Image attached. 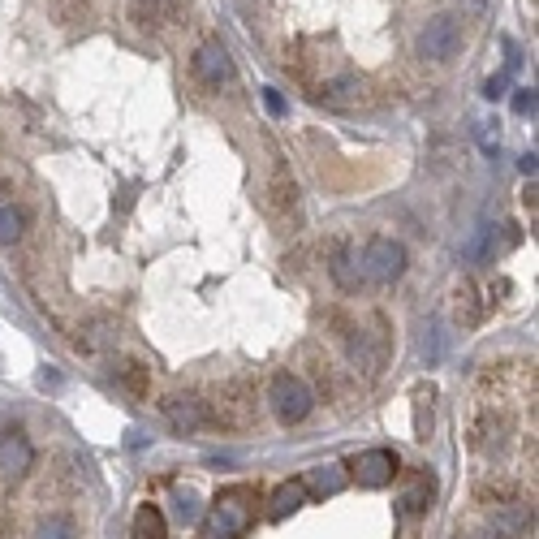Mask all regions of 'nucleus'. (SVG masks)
I'll list each match as a JSON object with an SVG mask.
<instances>
[{
	"instance_id": "obj_9",
	"label": "nucleus",
	"mask_w": 539,
	"mask_h": 539,
	"mask_svg": "<svg viewBox=\"0 0 539 539\" xmlns=\"http://www.w3.org/2000/svg\"><path fill=\"white\" fill-rule=\"evenodd\" d=\"M527 527H531V514L522 505H492L488 509L492 539H518V535H527Z\"/></svg>"
},
{
	"instance_id": "obj_21",
	"label": "nucleus",
	"mask_w": 539,
	"mask_h": 539,
	"mask_svg": "<svg viewBox=\"0 0 539 539\" xmlns=\"http://www.w3.org/2000/svg\"><path fill=\"white\" fill-rule=\"evenodd\" d=\"M35 539H78V531H74V522H69V518L52 514V518H44L35 527Z\"/></svg>"
},
{
	"instance_id": "obj_5",
	"label": "nucleus",
	"mask_w": 539,
	"mask_h": 539,
	"mask_svg": "<svg viewBox=\"0 0 539 539\" xmlns=\"http://www.w3.org/2000/svg\"><path fill=\"white\" fill-rule=\"evenodd\" d=\"M350 475L358 479V488H384V483H393V475H397V453H389V449L358 453L350 462Z\"/></svg>"
},
{
	"instance_id": "obj_3",
	"label": "nucleus",
	"mask_w": 539,
	"mask_h": 539,
	"mask_svg": "<svg viewBox=\"0 0 539 539\" xmlns=\"http://www.w3.org/2000/svg\"><path fill=\"white\" fill-rule=\"evenodd\" d=\"M268 402H272V410H276V419H281V423H302L311 414L315 397H311V389L298 376L281 371V376L272 380V389H268Z\"/></svg>"
},
{
	"instance_id": "obj_2",
	"label": "nucleus",
	"mask_w": 539,
	"mask_h": 539,
	"mask_svg": "<svg viewBox=\"0 0 539 539\" xmlns=\"http://www.w3.org/2000/svg\"><path fill=\"white\" fill-rule=\"evenodd\" d=\"M406 272V251L393 238H376L363 251V281L367 285H393Z\"/></svg>"
},
{
	"instance_id": "obj_26",
	"label": "nucleus",
	"mask_w": 539,
	"mask_h": 539,
	"mask_svg": "<svg viewBox=\"0 0 539 539\" xmlns=\"http://www.w3.org/2000/svg\"><path fill=\"white\" fill-rule=\"evenodd\" d=\"M39 384H44V389H57L61 376H57V371H39Z\"/></svg>"
},
{
	"instance_id": "obj_28",
	"label": "nucleus",
	"mask_w": 539,
	"mask_h": 539,
	"mask_svg": "<svg viewBox=\"0 0 539 539\" xmlns=\"http://www.w3.org/2000/svg\"><path fill=\"white\" fill-rule=\"evenodd\" d=\"M147 445V436L143 432H130V440H126V449H143Z\"/></svg>"
},
{
	"instance_id": "obj_22",
	"label": "nucleus",
	"mask_w": 539,
	"mask_h": 539,
	"mask_svg": "<svg viewBox=\"0 0 539 539\" xmlns=\"http://www.w3.org/2000/svg\"><path fill=\"white\" fill-rule=\"evenodd\" d=\"M427 397L432 393H419V402H414V432H419V440H427V432H432V406H427Z\"/></svg>"
},
{
	"instance_id": "obj_17",
	"label": "nucleus",
	"mask_w": 539,
	"mask_h": 539,
	"mask_svg": "<svg viewBox=\"0 0 539 539\" xmlns=\"http://www.w3.org/2000/svg\"><path fill=\"white\" fill-rule=\"evenodd\" d=\"M350 358H354V363L363 367V371H376L384 354H380V345L371 341V333H358V337H350Z\"/></svg>"
},
{
	"instance_id": "obj_15",
	"label": "nucleus",
	"mask_w": 539,
	"mask_h": 539,
	"mask_svg": "<svg viewBox=\"0 0 539 539\" xmlns=\"http://www.w3.org/2000/svg\"><path fill=\"white\" fill-rule=\"evenodd\" d=\"M419 354L427 367H436L440 358H445V328H440V320L432 315V320L423 324V341H419Z\"/></svg>"
},
{
	"instance_id": "obj_4",
	"label": "nucleus",
	"mask_w": 539,
	"mask_h": 539,
	"mask_svg": "<svg viewBox=\"0 0 539 539\" xmlns=\"http://www.w3.org/2000/svg\"><path fill=\"white\" fill-rule=\"evenodd\" d=\"M251 522V505H246V488L225 492L207 514V539H238Z\"/></svg>"
},
{
	"instance_id": "obj_16",
	"label": "nucleus",
	"mask_w": 539,
	"mask_h": 539,
	"mask_svg": "<svg viewBox=\"0 0 539 539\" xmlns=\"http://www.w3.org/2000/svg\"><path fill=\"white\" fill-rule=\"evenodd\" d=\"M358 91H363V87H358V78H354V74H341V78H333V82H324V87H320V100H324V104H354Z\"/></svg>"
},
{
	"instance_id": "obj_25",
	"label": "nucleus",
	"mask_w": 539,
	"mask_h": 539,
	"mask_svg": "<svg viewBox=\"0 0 539 539\" xmlns=\"http://www.w3.org/2000/svg\"><path fill=\"white\" fill-rule=\"evenodd\" d=\"M264 108H268L272 117L285 113V100H281V91H276V87H264Z\"/></svg>"
},
{
	"instance_id": "obj_10",
	"label": "nucleus",
	"mask_w": 539,
	"mask_h": 539,
	"mask_svg": "<svg viewBox=\"0 0 539 539\" xmlns=\"http://www.w3.org/2000/svg\"><path fill=\"white\" fill-rule=\"evenodd\" d=\"M328 272H333V281L341 289H363V255L354 251V246H337L333 259H328Z\"/></svg>"
},
{
	"instance_id": "obj_27",
	"label": "nucleus",
	"mask_w": 539,
	"mask_h": 539,
	"mask_svg": "<svg viewBox=\"0 0 539 539\" xmlns=\"http://www.w3.org/2000/svg\"><path fill=\"white\" fill-rule=\"evenodd\" d=\"M518 169H522V173H527V177H535V151H527V156H522V160H518Z\"/></svg>"
},
{
	"instance_id": "obj_12",
	"label": "nucleus",
	"mask_w": 539,
	"mask_h": 539,
	"mask_svg": "<svg viewBox=\"0 0 539 539\" xmlns=\"http://www.w3.org/2000/svg\"><path fill=\"white\" fill-rule=\"evenodd\" d=\"M345 479H350V475H345V466L328 462V466H315V471L302 479V488H307V496H320V501H324V496H337L345 488Z\"/></svg>"
},
{
	"instance_id": "obj_30",
	"label": "nucleus",
	"mask_w": 539,
	"mask_h": 539,
	"mask_svg": "<svg viewBox=\"0 0 539 539\" xmlns=\"http://www.w3.org/2000/svg\"><path fill=\"white\" fill-rule=\"evenodd\" d=\"M466 539H492V531H475V535H466Z\"/></svg>"
},
{
	"instance_id": "obj_23",
	"label": "nucleus",
	"mask_w": 539,
	"mask_h": 539,
	"mask_svg": "<svg viewBox=\"0 0 539 539\" xmlns=\"http://www.w3.org/2000/svg\"><path fill=\"white\" fill-rule=\"evenodd\" d=\"M514 113H518V117H535V91H531V87L514 91Z\"/></svg>"
},
{
	"instance_id": "obj_13",
	"label": "nucleus",
	"mask_w": 539,
	"mask_h": 539,
	"mask_svg": "<svg viewBox=\"0 0 539 539\" xmlns=\"http://www.w3.org/2000/svg\"><path fill=\"white\" fill-rule=\"evenodd\" d=\"M169 514H173V522L177 527H199L203 522V505H199V492L195 488H173V496H169Z\"/></svg>"
},
{
	"instance_id": "obj_6",
	"label": "nucleus",
	"mask_w": 539,
	"mask_h": 539,
	"mask_svg": "<svg viewBox=\"0 0 539 539\" xmlns=\"http://www.w3.org/2000/svg\"><path fill=\"white\" fill-rule=\"evenodd\" d=\"M31 462H35V449H31V440H26L22 432H9L0 436V479L13 483V479H22L26 471H31Z\"/></svg>"
},
{
	"instance_id": "obj_18",
	"label": "nucleus",
	"mask_w": 539,
	"mask_h": 539,
	"mask_svg": "<svg viewBox=\"0 0 539 539\" xmlns=\"http://www.w3.org/2000/svg\"><path fill=\"white\" fill-rule=\"evenodd\" d=\"M134 539H164V514L156 505H143L134 514Z\"/></svg>"
},
{
	"instance_id": "obj_8",
	"label": "nucleus",
	"mask_w": 539,
	"mask_h": 539,
	"mask_svg": "<svg viewBox=\"0 0 539 539\" xmlns=\"http://www.w3.org/2000/svg\"><path fill=\"white\" fill-rule=\"evenodd\" d=\"M164 419H169L177 432H199V427L207 423V410L199 397H190V393H173V397H164Z\"/></svg>"
},
{
	"instance_id": "obj_29",
	"label": "nucleus",
	"mask_w": 539,
	"mask_h": 539,
	"mask_svg": "<svg viewBox=\"0 0 539 539\" xmlns=\"http://www.w3.org/2000/svg\"><path fill=\"white\" fill-rule=\"evenodd\" d=\"M483 5H488V0H462V9H471V13H479Z\"/></svg>"
},
{
	"instance_id": "obj_7",
	"label": "nucleus",
	"mask_w": 539,
	"mask_h": 539,
	"mask_svg": "<svg viewBox=\"0 0 539 539\" xmlns=\"http://www.w3.org/2000/svg\"><path fill=\"white\" fill-rule=\"evenodd\" d=\"M195 78L203 82V87H212V91L229 87V82H233V61H229V52L220 48V44H203V48L195 52Z\"/></svg>"
},
{
	"instance_id": "obj_1",
	"label": "nucleus",
	"mask_w": 539,
	"mask_h": 539,
	"mask_svg": "<svg viewBox=\"0 0 539 539\" xmlns=\"http://www.w3.org/2000/svg\"><path fill=\"white\" fill-rule=\"evenodd\" d=\"M414 52L423 61H453L462 52V22L453 13H436L419 31V39H414Z\"/></svg>"
},
{
	"instance_id": "obj_14",
	"label": "nucleus",
	"mask_w": 539,
	"mask_h": 539,
	"mask_svg": "<svg viewBox=\"0 0 539 539\" xmlns=\"http://www.w3.org/2000/svg\"><path fill=\"white\" fill-rule=\"evenodd\" d=\"M307 501V488H302V479H294V483H285V488H276V496H272V505H268V518H289L294 509Z\"/></svg>"
},
{
	"instance_id": "obj_24",
	"label": "nucleus",
	"mask_w": 539,
	"mask_h": 539,
	"mask_svg": "<svg viewBox=\"0 0 539 539\" xmlns=\"http://www.w3.org/2000/svg\"><path fill=\"white\" fill-rule=\"evenodd\" d=\"M505 91H509V74H492L488 82H483V95H488V100H501Z\"/></svg>"
},
{
	"instance_id": "obj_20",
	"label": "nucleus",
	"mask_w": 539,
	"mask_h": 539,
	"mask_svg": "<svg viewBox=\"0 0 539 539\" xmlns=\"http://www.w3.org/2000/svg\"><path fill=\"white\" fill-rule=\"evenodd\" d=\"M22 238V212L9 203H0V246H13Z\"/></svg>"
},
{
	"instance_id": "obj_19",
	"label": "nucleus",
	"mask_w": 539,
	"mask_h": 539,
	"mask_svg": "<svg viewBox=\"0 0 539 539\" xmlns=\"http://www.w3.org/2000/svg\"><path fill=\"white\" fill-rule=\"evenodd\" d=\"M505 432H509V427L488 410V414H483V419L475 423V445H479V449H488V445H496V440H505Z\"/></svg>"
},
{
	"instance_id": "obj_11",
	"label": "nucleus",
	"mask_w": 539,
	"mask_h": 539,
	"mask_svg": "<svg viewBox=\"0 0 539 539\" xmlns=\"http://www.w3.org/2000/svg\"><path fill=\"white\" fill-rule=\"evenodd\" d=\"M432 496H436V479L432 475H414V483L402 492V501H397V514L402 518H419V514H427V505H432Z\"/></svg>"
}]
</instances>
